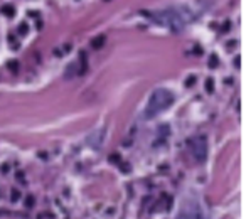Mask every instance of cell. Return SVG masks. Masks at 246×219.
Wrapping results in <instances>:
<instances>
[{"mask_svg":"<svg viewBox=\"0 0 246 219\" xmlns=\"http://www.w3.org/2000/svg\"><path fill=\"white\" fill-rule=\"evenodd\" d=\"M9 172V165L5 164V165H2V174H7Z\"/></svg>","mask_w":246,"mask_h":219,"instance_id":"cell-16","label":"cell"},{"mask_svg":"<svg viewBox=\"0 0 246 219\" xmlns=\"http://www.w3.org/2000/svg\"><path fill=\"white\" fill-rule=\"evenodd\" d=\"M26 206L27 207H32V206H34V197H32V195H29V197L26 199Z\"/></svg>","mask_w":246,"mask_h":219,"instance_id":"cell-15","label":"cell"},{"mask_svg":"<svg viewBox=\"0 0 246 219\" xmlns=\"http://www.w3.org/2000/svg\"><path fill=\"white\" fill-rule=\"evenodd\" d=\"M175 219H207V216L197 201H185Z\"/></svg>","mask_w":246,"mask_h":219,"instance_id":"cell-3","label":"cell"},{"mask_svg":"<svg viewBox=\"0 0 246 219\" xmlns=\"http://www.w3.org/2000/svg\"><path fill=\"white\" fill-rule=\"evenodd\" d=\"M0 12H2V15H5V17L12 19L13 15H15V7H13L12 3H5V5H2V7H0Z\"/></svg>","mask_w":246,"mask_h":219,"instance_id":"cell-6","label":"cell"},{"mask_svg":"<svg viewBox=\"0 0 246 219\" xmlns=\"http://www.w3.org/2000/svg\"><path fill=\"white\" fill-rule=\"evenodd\" d=\"M194 83H195V77L194 76H189V77H187V81H185V86L189 88V86H192Z\"/></svg>","mask_w":246,"mask_h":219,"instance_id":"cell-14","label":"cell"},{"mask_svg":"<svg viewBox=\"0 0 246 219\" xmlns=\"http://www.w3.org/2000/svg\"><path fill=\"white\" fill-rule=\"evenodd\" d=\"M104 42H106V36H103V34H101V36H96L94 39H91V49H96V51L101 49L104 46Z\"/></svg>","mask_w":246,"mask_h":219,"instance_id":"cell-5","label":"cell"},{"mask_svg":"<svg viewBox=\"0 0 246 219\" xmlns=\"http://www.w3.org/2000/svg\"><path fill=\"white\" fill-rule=\"evenodd\" d=\"M7 67H9L12 73H17V71H19V63L12 59V61H9V63H7Z\"/></svg>","mask_w":246,"mask_h":219,"instance_id":"cell-11","label":"cell"},{"mask_svg":"<svg viewBox=\"0 0 246 219\" xmlns=\"http://www.w3.org/2000/svg\"><path fill=\"white\" fill-rule=\"evenodd\" d=\"M218 66H219V57H218L216 54H211V56H209V67L214 69V67H218Z\"/></svg>","mask_w":246,"mask_h":219,"instance_id":"cell-7","label":"cell"},{"mask_svg":"<svg viewBox=\"0 0 246 219\" xmlns=\"http://www.w3.org/2000/svg\"><path fill=\"white\" fill-rule=\"evenodd\" d=\"M152 17L160 26H165L172 30H182L189 22L197 19V13L194 12L192 7L179 5V7H167L160 12L152 13Z\"/></svg>","mask_w":246,"mask_h":219,"instance_id":"cell-1","label":"cell"},{"mask_svg":"<svg viewBox=\"0 0 246 219\" xmlns=\"http://www.w3.org/2000/svg\"><path fill=\"white\" fill-rule=\"evenodd\" d=\"M27 15H29V17H37L39 13H37V12H27Z\"/></svg>","mask_w":246,"mask_h":219,"instance_id":"cell-17","label":"cell"},{"mask_svg":"<svg viewBox=\"0 0 246 219\" xmlns=\"http://www.w3.org/2000/svg\"><path fill=\"white\" fill-rule=\"evenodd\" d=\"M19 197H20V191H17V189H12V194H10V199H12V202H15Z\"/></svg>","mask_w":246,"mask_h":219,"instance_id":"cell-12","label":"cell"},{"mask_svg":"<svg viewBox=\"0 0 246 219\" xmlns=\"http://www.w3.org/2000/svg\"><path fill=\"white\" fill-rule=\"evenodd\" d=\"M234 63H236V67H239V56H238V57L234 59Z\"/></svg>","mask_w":246,"mask_h":219,"instance_id":"cell-18","label":"cell"},{"mask_svg":"<svg viewBox=\"0 0 246 219\" xmlns=\"http://www.w3.org/2000/svg\"><path fill=\"white\" fill-rule=\"evenodd\" d=\"M27 32H29V26H27V22L19 24V27H17V34H19V36H26Z\"/></svg>","mask_w":246,"mask_h":219,"instance_id":"cell-8","label":"cell"},{"mask_svg":"<svg viewBox=\"0 0 246 219\" xmlns=\"http://www.w3.org/2000/svg\"><path fill=\"white\" fill-rule=\"evenodd\" d=\"M174 100H175V96H174L172 91L165 90V88L155 90L150 94V98H148V103H147V108H145V116L147 118H154L158 113L165 111L167 108L172 106Z\"/></svg>","mask_w":246,"mask_h":219,"instance_id":"cell-2","label":"cell"},{"mask_svg":"<svg viewBox=\"0 0 246 219\" xmlns=\"http://www.w3.org/2000/svg\"><path fill=\"white\" fill-rule=\"evenodd\" d=\"M204 88H206L207 93H212V91H214V79H212V77H207V79H206Z\"/></svg>","mask_w":246,"mask_h":219,"instance_id":"cell-9","label":"cell"},{"mask_svg":"<svg viewBox=\"0 0 246 219\" xmlns=\"http://www.w3.org/2000/svg\"><path fill=\"white\" fill-rule=\"evenodd\" d=\"M110 162H113V164H120V155H118V154L110 155Z\"/></svg>","mask_w":246,"mask_h":219,"instance_id":"cell-13","label":"cell"},{"mask_svg":"<svg viewBox=\"0 0 246 219\" xmlns=\"http://www.w3.org/2000/svg\"><path fill=\"white\" fill-rule=\"evenodd\" d=\"M9 44H10L12 51H17V49H19V46H20V44L15 40V36H13V34H9Z\"/></svg>","mask_w":246,"mask_h":219,"instance_id":"cell-10","label":"cell"},{"mask_svg":"<svg viewBox=\"0 0 246 219\" xmlns=\"http://www.w3.org/2000/svg\"><path fill=\"white\" fill-rule=\"evenodd\" d=\"M189 147H191L194 158L199 164H202L207 157V138L204 135H195L194 138L189 140Z\"/></svg>","mask_w":246,"mask_h":219,"instance_id":"cell-4","label":"cell"}]
</instances>
